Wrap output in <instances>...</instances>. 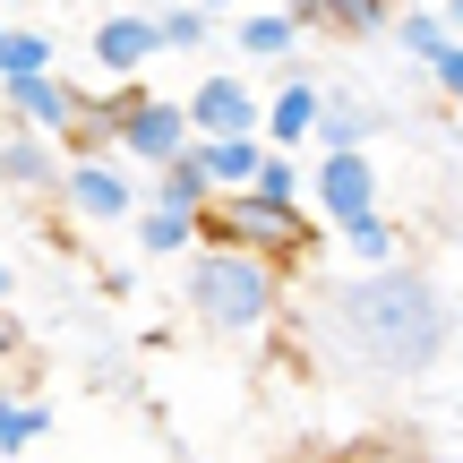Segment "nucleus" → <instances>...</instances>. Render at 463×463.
I'll return each instance as SVG.
<instances>
[{
	"instance_id": "obj_5",
	"label": "nucleus",
	"mask_w": 463,
	"mask_h": 463,
	"mask_svg": "<svg viewBox=\"0 0 463 463\" xmlns=\"http://www.w3.org/2000/svg\"><path fill=\"white\" fill-rule=\"evenodd\" d=\"M189 103H172V95H146V86L129 78V112H120V146L112 155H129L137 172H155V164H172V155H189Z\"/></svg>"
},
{
	"instance_id": "obj_30",
	"label": "nucleus",
	"mask_w": 463,
	"mask_h": 463,
	"mask_svg": "<svg viewBox=\"0 0 463 463\" xmlns=\"http://www.w3.org/2000/svg\"><path fill=\"white\" fill-rule=\"evenodd\" d=\"M0 26H9V17H0Z\"/></svg>"
},
{
	"instance_id": "obj_11",
	"label": "nucleus",
	"mask_w": 463,
	"mask_h": 463,
	"mask_svg": "<svg viewBox=\"0 0 463 463\" xmlns=\"http://www.w3.org/2000/svg\"><path fill=\"white\" fill-rule=\"evenodd\" d=\"M378 129H386V103H378V95H361V86H326L309 146H369Z\"/></svg>"
},
{
	"instance_id": "obj_17",
	"label": "nucleus",
	"mask_w": 463,
	"mask_h": 463,
	"mask_svg": "<svg viewBox=\"0 0 463 463\" xmlns=\"http://www.w3.org/2000/svg\"><path fill=\"white\" fill-rule=\"evenodd\" d=\"M189 155L206 164V181H215V189H249V172H258L266 137H189Z\"/></svg>"
},
{
	"instance_id": "obj_22",
	"label": "nucleus",
	"mask_w": 463,
	"mask_h": 463,
	"mask_svg": "<svg viewBox=\"0 0 463 463\" xmlns=\"http://www.w3.org/2000/svg\"><path fill=\"white\" fill-rule=\"evenodd\" d=\"M34 438H52V412H43V403H26V395H9V386H0V455H26Z\"/></svg>"
},
{
	"instance_id": "obj_16",
	"label": "nucleus",
	"mask_w": 463,
	"mask_h": 463,
	"mask_svg": "<svg viewBox=\"0 0 463 463\" xmlns=\"http://www.w3.org/2000/svg\"><path fill=\"white\" fill-rule=\"evenodd\" d=\"M129 232H137V249H146V258H189V249H198V215H181V206H137L129 215Z\"/></svg>"
},
{
	"instance_id": "obj_26",
	"label": "nucleus",
	"mask_w": 463,
	"mask_h": 463,
	"mask_svg": "<svg viewBox=\"0 0 463 463\" xmlns=\"http://www.w3.org/2000/svg\"><path fill=\"white\" fill-rule=\"evenodd\" d=\"M17 352H26V326H17V309H9V300H0V369H9Z\"/></svg>"
},
{
	"instance_id": "obj_1",
	"label": "nucleus",
	"mask_w": 463,
	"mask_h": 463,
	"mask_svg": "<svg viewBox=\"0 0 463 463\" xmlns=\"http://www.w3.org/2000/svg\"><path fill=\"white\" fill-rule=\"evenodd\" d=\"M455 344V309L420 266H352L309 317V352L352 386H412Z\"/></svg>"
},
{
	"instance_id": "obj_21",
	"label": "nucleus",
	"mask_w": 463,
	"mask_h": 463,
	"mask_svg": "<svg viewBox=\"0 0 463 463\" xmlns=\"http://www.w3.org/2000/svg\"><path fill=\"white\" fill-rule=\"evenodd\" d=\"M155 43L164 52H206L215 43V17H206L198 0H172V9H155Z\"/></svg>"
},
{
	"instance_id": "obj_28",
	"label": "nucleus",
	"mask_w": 463,
	"mask_h": 463,
	"mask_svg": "<svg viewBox=\"0 0 463 463\" xmlns=\"http://www.w3.org/2000/svg\"><path fill=\"white\" fill-rule=\"evenodd\" d=\"M9 292H17V266H9V258H0V300H9Z\"/></svg>"
},
{
	"instance_id": "obj_3",
	"label": "nucleus",
	"mask_w": 463,
	"mask_h": 463,
	"mask_svg": "<svg viewBox=\"0 0 463 463\" xmlns=\"http://www.w3.org/2000/svg\"><path fill=\"white\" fill-rule=\"evenodd\" d=\"M198 241L258 249V258H275L283 275H292L309 249H326V232H317L309 206H275V198H258V189H215V206L198 215Z\"/></svg>"
},
{
	"instance_id": "obj_8",
	"label": "nucleus",
	"mask_w": 463,
	"mask_h": 463,
	"mask_svg": "<svg viewBox=\"0 0 463 463\" xmlns=\"http://www.w3.org/2000/svg\"><path fill=\"white\" fill-rule=\"evenodd\" d=\"M78 103H86V95L61 78V69H26V78H0V112H9V120H26V129H43V137H69Z\"/></svg>"
},
{
	"instance_id": "obj_27",
	"label": "nucleus",
	"mask_w": 463,
	"mask_h": 463,
	"mask_svg": "<svg viewBox=\"0 0 463 463\" xmlns=\"http://www.w3.org/2000/svg\"><path fill=\"white\" fill-rule=\"evenodd\" d=\"M438 17H447V34L463 43V0H438Z\"/></svg>"
},
{
	"instance_id": "obj_13",
	"label": "nucleus",
	"mask_w": 463,
	"mask_h": 463,
	"mask_svg": "<svg viewBox=\"0 0 463 463\" xmlns=\"http://www.w3.org/2000/svg\"><path fill=\"white\" fill-rule=\"evenodd\" d=\"M0 181L9 189H61V137L9 120V129H0Z\"/></svg>"
},
{
	"instance_id": "obj_2",
	"label": "nucleus",
	"mask_w": 463,
	"mask_h": 463,
	"mask_svg": "<svg viewBox=\"0 0 463 463\" xmlns=\"http://www.w3.org/2000/svg\"><path fill=\"white\" fill-rule=\"evenodd\" d=\"M181 309L223 344H258L283 309V266L258 258V249H232V241H198L181 266Z\"/></svg>"
},
{
	"instance_id": "obj_25",
	"label": "nucleus",
	"mask_w": 463,
	"mask_h": 463,
	"mask_svg": "<svg viewBox=\"0 0 463 463\" xmlns=\"http://www.w3.org/2000/svg\"><path fill=\"white\" fill-rule=\"evenodd\" d=\"M430 86H438V103H463V43H447L430 61Z\"/></svg>"
},
{
	"instance_id": "obj_6",
	"label": "nucleus",
	"mask_w": 463,
	"mask_h": 463,
	"mask_svg": "<svg viewBox=\"0 0 463 463\" xmlns=\"http://www.w3.org/2000/svg\"><path fill=\"white\" fill-rule=\"evenodd\" d=\"M309 206L326 223H352L378 206V164H369V146H317L309 164Z\"/></svg>"
},
{
	"instance_id": "obj_14",
	"label": "nucleus",
	"mask_w": 463,
	"mask_h": 463,
	"mask_svg": "<svg viewBox=\"0 0 463 463\" xmlns=\"http://www.w3.org/2000/svg\"><path fill=\"white\" fill-rule=\"evenodd\" d=\"M232 43H241V61H300V17H292V0L283 9H249V17H232Z\"/></svg>"
},
{
	"instance_id": "obj_10",
	"label": "nucleus",
	"mask_w": 463,
	"mask_h": 463,
	"mask_svg": "<svg viewBox=\"0 0 463 463\" xmlns=\"http://www.w3.org/2000/svg\"><path fill=\"white\" fill-rule=\"evenodd\" d=\"M317 103H326V86H317L300 61H283V86L266 95V146H309Z\"/></svg>"
},
{
	"instance_id": "obj_23",
	"label": "nucleus",
	"mask_w": 463,
	"mask_h": 463,
	"mask_svg": "<svg viewBox=\"0 0 463 463\" xmlns=\"http://www.w3.org/2000/svg\"><path fill=\"white\" fill-rule=\"evenodd\" d=\"M26 69H52V34L43 26H0V78H26Z\"/></svg>"
},
{
	"instance_id": "obj_24",
	"label": "nucleus",
	"mask_w": 463,
	"mask_h": 463,
	"mask_svg": "<svg viewBox=\"0 0 463 463\" xmlns=\"http://www.w3.org/2000/svg\"><path fill=\"white\" fill-rule=\"evenodd\" d=\"M335 463H430V455H420L412 438H352Z\"/></svg>"
},
{
	"instance_id": "obj_15",
	"label": "nucleus",
	"mask_w": 463,
	"mask_h": 463,
	"mask_svg": "<svg viewBox=\"0 0 463 463\" xmlns=\"http://www.w3.org/2000/svg\"><path fill=\"white\" fill-rule=\"evenodd\" d=\"M335 249H344L352 266H395V258H403V223H395V215H378V206H369V215H352V223H335Z\"/></svg>"
},
{
	"instance_id": "obj_20",
	"label": "nucleus",
	"mask_w": 463,
	"mask_h": 463,
	"mask_svg": "<svg viewBox=\"0 0 463 463\" xmlns=\"http://www.w3.org/2000/svg\"><path fill=\"white\" fill-rule=\"evenodd\" d=\"M386 43H395L403 61H420V69H430L438 52L455 43V34H447V17H438V9H395V26H386Z\"/></svg>"
},
{
	"instance_id": "obj_19",
	"label": "nucleus",
	"mask_w": 463,
	"mask_h": 463,
	"mask_svg": "<svg viewBox=\"0 0 463 463\" xmlns=\"http://www.w3.org/2000/svg\"><path fill=\"white\" fill-rule=\"evenodd\" d=\"M249 189L275 206H309V172H300V146H266L258 172H249Z\"/></svg>"
},
{
	"instance_id": "obj_9",
	"label": "nucleus",
	"mask_w": 463,
	"mask_h": 463,
	"mask_svg": "<svg viewBox=\"0 0 463 463\" xmlns=\"http://www.w3.org/2000/svg\"><path fill=\"white\" fill-rule=\"evenodd\" d=\"M155 17L146 9H112V17H95V34H86V61L103 69V78H137V69L155 61Z\"/></svg>"
},
{
	"instance_id": "obj_18",
	"label": "nucleus",
	"mask_w": 463,
	"mask_h": 463,
	"mask_svg": "<svg viewBox=\"0 0 463 463\" xmlns=\"http://www.w3.org/2000/svg\"><path fill=\"white\" fill-rule=\"evenodd\" d=\"M155 206H181V215H206V206H215V181H206L198 155H172V164H155Z\"/></svg>"
},
{
	"instance_id": "obj_4",
	"label": "nucleus",
	"mask_w": 463,
	"mask_h": 463,
	"mask_svg": "<svg viewBox=\"0 0 463 463\" xmlns=\"http://www.w3.org/2000/svg\"><path fill=\"white\" fill-rule=\"evenodd\" d=\"M61 198H69L78 223L112 232V223H129L137 206H146V189H137L129 155H78V164H61Z\"/></svg>"
},
{
	"instance_id": "obj_12",
	"label": "nucleus",
	"mask_w": 463,
	"mask_h": 463,
	"mask_svg": "<svg viewBox=\"0 0 463 463\" xmlns=\"http://www.w3.org/2000/svg\"><path fill=\"white\" fill-rule=\"evenodd\" d=\"M300 26L335 34V43H378L386 26H395V0H292Z\"/></svg>"
},
{
	"instance_id": "obj_29",
	"label": "nucleus",
	"mask_w": 463,
	"mask_h": 463,
	"mask_svg": "<svg viewBox=\"0 0 463 463\" xmlns=\"http://www.w3.org/2000/svg\"><path fill=\"white\" fill-rule=\"evenodd\" d=\"M198 9H206V17H223V9H232V0H198Z\"/></svg>"
},
{
	"instance_id": "obj_7",
	"label": "nucleus",
	"mask_w": 463,
	"mask_h": 463,
	"mask_svg": "<svg viewBox=\"0 0 463 463\" xmlns=\"http://www.w3.org/2000/svg\"><path fill=\"white\" fill-rule=\"evenodd\" d=\"M189 129L198 137H266V95L241 69H215V78L189 95Z\"/></svg>"
}]
</instances>
